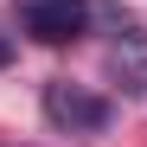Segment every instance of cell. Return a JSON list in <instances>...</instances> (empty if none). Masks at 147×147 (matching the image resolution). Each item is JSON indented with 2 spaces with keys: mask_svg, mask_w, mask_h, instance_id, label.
Listing matches in <instances>:
<instances>
[{
  "mask_svg": "<svg viewBox=\"0 0 147 147\" xmlns=\"http://www.w3.org/2000/svg\"><path fill=\"white\" fill-rule=\"evenodd\" d=\"M38 109H45V121H51L58 134H77V141H96V134H102L109 121H115V102H109V96H96V90L70 83V77L45 83Z\"/></svg>",
  "mask_w": 147,
  "mask_h": 147,
  "instance_id": "1",
  "label": "cell"
},
{
  "mask_svg": "<svg viewBox=\"0 0 147 147\" xmlns=\"http://www.w3.org/2000/svg\"><path fill=\"white\" fill-rule=\"evenodd\" d=\"M96 7H83V0H19V26H26L38 45H70L90 32Z\"/></svg>",
  "mask_w": 147,
  "mask_h": 147,
  "instance_id": "2",
  "label": "cell"
},
{
  "mask_svg": "<svg viewBox=\"0 0 147 147\" xmlns=\"http://www.w3.org/2000/svg\"><path fill=\"white\" fill-rule=\"evenodd\" d=\"M109 77L128 96H147V32L134 26V19H121V38L109 45Z\"/></svg>",
  "mask_w": 147,
  "mask_h": 147,
  "instance_id": "3",
  "label": "cell"
},
{
  "mask_svg": "<svg viewBox=\"0 0 147 147\" xmlns=\"http://www.w3.org/2000/svg\"><path fill=\"white\" fill-rule=\"evenodd\" d=\"M7 64H13V38L0 32V70H7Z\"/></svg>",
  "mask_w": 147,
  "mask_h": 147,
  "instance_id": "4",
  "label": "cell"
}]
</instances>
